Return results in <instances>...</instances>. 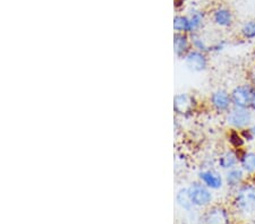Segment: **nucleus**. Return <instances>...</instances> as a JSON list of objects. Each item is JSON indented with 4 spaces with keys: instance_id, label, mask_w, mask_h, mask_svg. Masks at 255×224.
<instances>
[{
    "instance_id": "obj_1",
    "label": "nucleus",
    "mask_w": 255,
    "mask_h": 224,
    "mask_svg": "<svg viewBox=\"0 0 255 224\" xmlns=\"http://www.w3.org/2000/svg\"><path fill=\"white\" fill-rule=\"evenodd\" d=\"M232 211L244 217L255 213V180H246L240 188L234 191Z\"/></svg>"
},
{
    "instance_id": "obj_2",
    "label": "nucleus",
    "mask_w": 255,
    "mask_h": 224,
    "mask_svg": "<svg viewBox=\"0 0 255 224\" xmlns=\"http://www.w3.org/2000/svg\"><path fill=\"white\" fill-rule=\"evenodd\" d=\"M233 213L225 205H211L200 215L199 224H233Z\"/></svg>"
},
{
    "instance_id": "obj_3",
    "label": "nucleus",
    "mask_w": 255,
    "mask_h": 224,
    "mask_svg": "<svg viewBox=\"0 0 255 224\" xmlns=\"http://www.w3.org/2000/svg\"><path fill=\"white\" fill-rule=\"evenodd\" d=\"M233 107L250 109L254 112L255 110V87L253 85L243 84L238 85L230 92Z\"/></svg>"
},
{
    "instance_id": "obj_4",
    "label": "nucleus",
    "mask_w": 255,
    "mask_h": 224,
    "mask_svg": "<svg viewBox=\"0 0 255 224\" xmlns=\"http://www.w3.org/2000/svg\"><path fill=\"white\" fill-rule=\"evenodd\" d=\"M188 193H190L191 201L195 209H207V207L212 205V190L203 185L200 180L193 182L191 183V186H188Z\"/></svg>"
},
{
    "instance_id": "obj_5",
    "label": "nucleus",
    "mask_w": 255,
    "mask_h": 224,
    "mask_svg": "<svg viewBox=\"0 0 255 224\" xmlns=\"http://www.w3.org/2000/svg\"><path fill=\"white\" fill-rule=\"evenodd\" d=\"M226 121L234 130L249 128L253 121V111L250 109L233 107L226 113Z\"/></svg>"
},
{
    "instance_id": "obj_6",
    "label": "nucleus",
    "mask_w": 255,
    "mask_h": 224,
    "mask_svg": "<svg viewBox=\"0 0 255 224\" xmlns=\"http://www.w3.org/2000/svg\"><path fill=\"white\" fill-rule=\"evenodd\" d=\"M210 104L212 109L219 113H227L233 108L230 92L226 89H217L210 95Z\"/></svg>"
},
{
    "instance_id": "obj_7",
    "label": "nucleus",
    "mask_w": 255,
    "mask_h": 224,
    "mask_svg": "<svg viewBox=\"0 0 255 224\" xmlns=\"http://www.w3.org/2000/svg\"><path fill=\"white\" fill-rule=\"evenodd\" d=\"M196 108L195 97L188 93H179L174 99V110L176 113L182 116H188L193 113Z\"/></svg>"
},
{
    "instance_id": "obj_8",
    "label": "nucleus",
    "mask_w": 255,
    "mask_h": 224,
    "mask_svg": "<svg viewBox=\"0 0 255 224\" xmlns=\"http://www.w3.org/2000/svg\"><path fill=\"white\" fill-rule=\"evenodd\" d=\"M185 64H186V66L190 71L194 73H201L208 68L209 59L207 54L193 49L185 57Z\"/></svg>"
},
{
    "instance_id": "obj_9",
    "label": "nucleus",
    "mask_w": 255,
    "mask_h": 224,
    "mask_svg": "<svg viewBox=\"0 0 255 224\" xmlns=\"http://www.w3.org/2000/svg\"><path fill=\"white\" fill-rule=\"evenodd\" d=\"M199 180L211 190H219L223 188L225 178L213 169H205L199 172Z\"/></svg>"
},
{
    "instance_id": "obj_10",
    "label": "nucleus",
    "mask_w": 255,
    "mask_h": 224,
    "mask_svg": "<svg viewBox=\"0 0 255 224\" xmlns=\"http://www.w3.org/2000/svg\"><path fill=\"white\" fill-rule=\"evenodd\" d=\"M245 171L243 170L241 166H236V168L230 169L226 172L225 176V183L227 185L229 189L235 191L237 188L246 181V176Z\"/></svg>"
},
{
    "instance_id": "obj_11",
    "label": "nucleus",
    "mask_w": 255,
    "mask_h": 224,
    "mask_svg": "<svg viewBox=\"0 0 255 224\" xmlns=\"http://www.w3.org/2000/svg\"><path fill=\"white\" fill-rule=\"evenodd\" d=\"M191 41L186 33H176L174 36V50L178 58H185L191 51Z\"/></svg>"
},
{
    "instance_id": "obj_12",
    "label": "nucleus",
    "mask_w": 255,
    "mask_h": 224,
    "mask_svg": "<svg viewBox=\"0 0 255 224\" xmlns=\"http://www.w3.org/2000/svg\"><path fill=\"white\" fill-rule=\"evenodd\" d=\"M240 155L235 149L226 150L218 158V165L226 171L236 168L240 165Z\"/></svg>"
},
{
    "instance_id": "obj_13",
    "label": "nucleus",
    "mask_w": 255,
    "mask_h": 224,
    "mask_svg": "<svg viewBox=\"0 0 255 224\" xmlns=\"http://www.w3.org/2000/svg\"><path fill=\"white\" fill-rule=\"evenodd\" d=\"M175 199H176L177 205H178L180 209L184 210L185 212L191 213V212L194 211L195 207L191 201L190 193H188V187H184V188H180L178 191H177Z\"/></svg>"
},
{
    "instance_id": "obj_14",
    "label": "nucleus",
    "mask_w": 255,
    "mask_h": 224,
    "mask_svg": "<svg viewBox=\"0 0 255 224\" xmlns=\"http://www.w3.org/2000/svg\"><path fill=\"white\" fill-rule=\"evenodd\" d=\"M213 22L220 27H229L233 24V14L227 8H218L213 11Z\"/></svg>"
},
{
    "instance_id": "obj_15",
    "label": "nucleus",
    "mask_w": 255,
    "mask_h": 224,
    "mask_svg": "<svg viewBox=\"0 0 255 224\" xmlns=\"http://www.w3.org/2000/svg\"><path fill=\"white\" fill-rule=\"evenodd\" d=\"M240 166L248 174L255 173V152H243L240 155Z\"/></svg>"
},
{
    "instance_id": "obj_16",
    "label": "nucleus",
    "mask_w": 255,
    "mask_h": 224,
    "mask_svg": "<svg viewBox=\"0 0 255 224\" xmlns=\"http://www.w3.org/2000/svg\"><path fill=\"white\" fill-rule=\"evenodd\" d=\"M174 28L176 33H191L190 17H186V16H176L174 18Z\"/></svg>"
},
{
    "instance_id": "obj_17",
    "label": "nucleus",
    "mask_w": 255,
    "mask_h": 224,
    "mask_svg": "<svg viewBox=\"0 0 255 224\" xmlns=\"http://www.w3.org/2000/svg\"><path fill=\"white\" fill-rule=\"evenodd\" d=\"M241 34L245 40H255V19L244 23L241 28Z\"/></svg>"
},
{
    "instance_id": "obj_18",
    "label": "nucleus",
    "mask_w": 255,
    "mask_h": 224,
    "mask_svg": "<svg viewBox=\"0 0 255 224\" xmlns=\"http://www.w3.org/2000/svg\"><path fill=\"white\" fill-rule=\"evenodd\" d=\"M191 43H192V47L194 48V50L204 52V54H209L210 46H208L207 42H205L202 38H200V36H197L195 34L192 35Z\"/></svg>"
},
{
    "instance_id": "obj_19",
    "label": "nucleus",
    "mask_w": 255,
    "mask_h": 224,
    "mask_svg": "<svg viewBox=\"0 0 255 224\" xmlns=\"http://www.w3.org/2000/svg\"><path fill=\"white\" fill-rule=\"evenodd\" d=\"M203 22V14L200 13V11H195L194 14H192L190 17V24H191V33H194V32L202 25Z\"/></svg>"
},
{
    "instance_id": "obj_20",
    "label": "nucleus",
    "mask_w": 255,
    "mask_h": 224,
    "mask_svg": "<svg viewBox=\"0 0 255 224\" xmlns=\"http://www.w3.org/2000/svg\"><path fill=\"white\" fill-rule=\"evenodd\" d=\"M229 142H230V144L234 146V148L240 149V148H242V145L244 144L245 141H244V138L242 137L241 133H238L237 130H233L232 134H230V136H229Z\"/></svg>"
},
{
    "instance_id": "obj_21",
    "label": "nucleus",
    "mask_w": 255,
    "mask_h": 224,
    "mask_svg": "<svg viewBox=\"0 0 255 224\" xmlns=\"http://www.w3.org/2000/svg\"><path fill=\"white\" fill-rule=\"evenodd\" d=\"M241 135L245 142L255 141V124L251 125L249 128L241 130Z\"/></svg>"
},
{
    "instance_id": "obj_22",
    "label": "nucleus",
    "mask_w": 255,
    "mask_h": 224,
    "mask_svg": "<svg viewBox=\"0 0 255 224\" xmlns=\"http://www.w3.org/2000/svg\"><path fill=\"white\" fill-rule=\"evenodd\" d=\"M226 47V42L225 41H221V42H218L212 44V46H210L209 48V52H220L223 51Z\"/></svg>"
},
{
    "instance_id": "obj_23",
    "label": "nucleus",
    "mask_w": 255,
    "mask_h": 224,
    "mask_svg": "<svg viewBox=\"0 0 255 224\" xmlns=\"http://www.w3.org/2000/svg\"><path fill=\"white\" fill-rule=\"evenodd\" d=\"M249 79H250V84L253 85L255 87V64L253 65L252 67L250 68L249 71Z\"/></svg>"
},
{
    "instance_id": "obj_24",
    "label": "nucleus",
    "mask_w": 255,
    "mask_h": 224,
    "mask_svg": "<svg viewBox=\"0 0 255 224\" xmlns=\"http://www.w3.org/2000/svg\"><path fill=\"white\" fill-rule=\"evenodd\" d=\"M240 224H255V222H250V221H248V222H242V223H240Z\"/></svg>"
},
{
    "instance_id": "obj_25",
    "label": "nucleus",
    "mask_w": 255,
    "mask_h": 224,
    "mask_svg": "<svg viewBox=\"0 0 255 224\" xmlns=\"http://www.w3.org/2000/svg\"><path fill=\"white\" fill-rule=\"evenodd\" d=\"M254 112H255V110H254Z\"/></svg>"
}]
</instances>
